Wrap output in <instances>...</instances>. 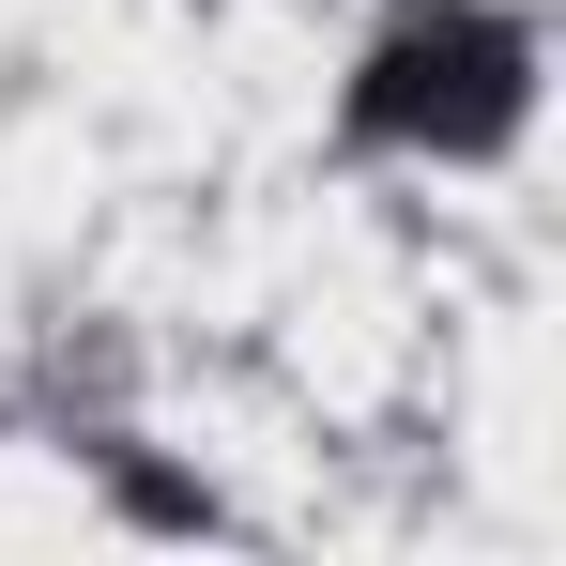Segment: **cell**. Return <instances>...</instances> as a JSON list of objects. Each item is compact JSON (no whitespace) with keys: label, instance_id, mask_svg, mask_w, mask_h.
<instances>
[{"label":"cell","instance_id":"1","mask_svg":"<svg viewBox=\"0 0 566 566\" xmlns=\"http://www.w3.org/2000/svg\"><path fill=\"white\" fill-rule=\"evenodd\" d=\"M521 107V46L505 31H474V15H444V31H398L368 77V123H444V138H490Z\"/></svg>","mask_w":566,"mask_h":566}]
</instances>
